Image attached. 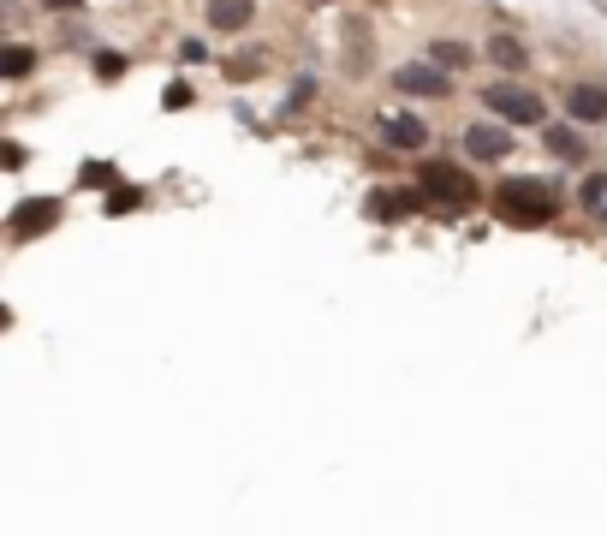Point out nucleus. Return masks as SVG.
I'll return each mask as SVG.
<instances>
[{"label": "nucleus", "mask_w": 607, "mask_h": 536, "mask_svg": "<svg viewBox=\"0 0 607 536\" xmlns=\"http://www.w3.org/2000/svg\"><path fill=\"white\" fill-rule=\"evenodd\" d=\"M482 101H489V114H500L507 126H542L548 119V101L536 96L530 84H489Z\"/></svg>", "instance_id": "3"}, {"label": "nucleus", "mask_w": 607, "mask_h": 536, "mask_svg": "<svg viewBox=\"0 0 607 536\" xmlns=\"http://www.w3.org/2000/svg\"><path fill=\"white\" fill-rule=\"evenodd\" d=\"M566 114H571V126H607V84L596 78L566 84Z\"/></svg>", "instance_id": "6"}, {"label": "nucleus", "mask_w": 607, "mask_h": 536, "mask_svg": "<svg viewBox=\"0 0 607 536\" xmlns=\"http://www.w3.org/2000/svg\"><path fill=\"white\" fill-rule=\"evenodd\" d=\"M393 90L399 96H429V101H441V96H453V72H447L441 60H405V66H393Z\"/></svg>", "instance_id": "4"}, {"label": "nucleus", "mask_w": 607, "mask_h": 536, "mask_svg": "<svg viewBox=\"0 0 607 536\" xmlns=\"http://www.w3.org/2000/svg\"><path fill=\"white\" fill-rule=\"evenodd\" d=\"M381 144L399 155H418V149H429V126L418 114H381Z\"/></svg>", "instance_id": "7"}, {"label": "nucleus", "mask_w": 607, "mask_h": 536, "mask_svg": "<svg viewBox=\"0 0 607 536\" xmlns=\"http://www.w3.org/2000/svg\"><path fill=\"white\" fill-rule=\"evenodd\" d=\"M137 203H144V192H137V185H119V192L108 197V215H126V209H137Z\"/></svg>", "instance_id": "15"}, {"label": "nucleus", "mask_w": 607, "mask_h": 536, "mask_svg": "<svg viewBox=\"0 0 607 536\" xmlns=\"http://www.w3.org/2000/svg\"><path fill=\"white\" fill-rule=\"evenodd\" d=\"M495 209H500L507 227H548V221L566 209V197L554 192L548 179H500L495 185Z\"/></svg>", "instance_id": "1"}, {"label": "nucleus", "mask_w": 607, "mask_h": 536, "mask_svg": "<svg viewBox=\"0 0 607 536\" xmlns=\"http://www.w3.org/2000/svg\"><path fill=\"white\" fill-rule=\"evenodd\" d=\"M418 192L429 203H447V209H471V203H477V179L459 162H423L418 167Z\"/></svg>", "instance_id": "2"}, {"label": "nucleus", "mask_w": 607, "mask_h": 536, "mask_svg": "<svg viewBox=\"0 0 607 536\" xmlns=\"http://www.w3.org/2000/svg\"><path fill=\"white\" fill-rule=\"evenodd\" d=\"M108 179H114L108 162H90V167H84V185H108Z\"/></svg>", "instance_id": "18"}, {"label": "nucleus", "mask_w": 607, "mask_h": 536, "mask_svg": "<svg viewBox=\"0 0 607 536\" xmlns=\"http://www.w3.org/2000/svg\"><path fill=\"white\" fill-rule=\"evenodd\" d=\"M203 19H209V30H221V37H238V30H251V19H256V0H209Z\"/></svg>", "instance_id": "9"}, {"label": "nucleus", "mask_w": 607, "mask_h": 536, "mask_svg": "<svg viewBox=\"0 0 607 536\" xmlns=\"http://www.w3.org/2000/svg\"><path fill=\"white\" fill-rule=\"evenodd\" d=\"M48 12H72V7H84V0H42Z\"/></svg>", "instance_id": "20"}, {"label": "nucleus", "mask_w": 607, "mask_h": 536, "mask_svg": "<svg viewBox=\"0 0 607 536\" xmlns=\"http://www.w3.org/2000/svg\"><path fill=\"white\" fill-rule=\"evenodd\" d=\"M96 72H101V78H119V72H126V60H119V55H101Z\"/></svg>", "instance_id": "19"}, {"label": "nucleus", "mask_w": 607, "mask_h": 536, "mask_svg": "<svg viewBox=\"0 0 607 536\" xmlns=\"http://www.w3.org/2000/svg\"><path fill=\"white\" fill-rule=\"evenodd\" d=\"M30 72H37V48L12 42L7 55H0V78H12V84H19V78H30Z\"/></svg>", "instance_id": "14"}, {"label": "nucleus", "mask_w": 607, "mask_h": 536, "mask_svg": "<svg viewBox=\"0 0 607 536\" xmlns=\"http://www.w3.org/2000/svg\"><path fill=\"white\" fill-rule=\"evenodd\" d=\"M429 60H441L447 72H464V66H471L477 55H471V48H464L459 37H435V42H429Z\"/></svg>", "instance_id": "13"}, {"label": "nucleus", "mask_w": 607, "mask_h": 536, "mask_svg": "<svg viewBox=\"0 0 607 536\" xmlns=\"http://www.w3.org/2000/svg\"><path fill=\"white\" fill-rule=\"evenodd\" d=\"M464 155H471V162H507V155H512V131L495 126V119L464 126Z\"/></svg>", "instance_id": "8"}, {"label": "nucleus", "mask_w": 607, "mask_h": 536, "mask_svg": "<svg viewBox=\"0 0 607 536\" xmlns=\"http://www.w3.org/2000/svg\"><path fill=\"white\" fill-rule=\"evenodd\" d=\"M7 227H12V238H19V245H25V238L55 233V227H60V203H55V197H25L19 209L7 215Z\"/></svg>", "instance_id": "5"}, {"label": "nucleus", "mask_w": 607, "mask_h": 536, "mask_svg": "<svg viewBox=\"0 0 607 536\" xmlns=\"http://www.w3.org/2000/svg\"><path fill=\"white\" fill-rule=\"evenodd\" d=\"M542 144L560 155V162H584V155H589V137L571 131V126H542Z\"/></svg>", "instance_id": "11"}, {"label": "nucleus", "mask_w": 607, "mask_h": 536, "mask_svg": "<svg viewBox=\"0 0 607 536\" xmlns=\"http://www.w3.org/2000/svg\"><path fill=\"white\" fill-rule=\"evenodd\" d=\"M489 60L500 66V72H525V60H530V48L518 42V37H507V30H495L489 37Z\"/></svg>", "instance_id": "12"}, {"label": "nucleus", "mask_w": 607, "mask_h": 536, "mask_svg": "<svg viewBox=\"0 0 607 536\" xmlns=\"http://www.w3.org/2000/svg\"><path fill=\"white\" fill-rule=\"evenodd\" d=\"M584 203H589V209H607V173H596V179H584Z\"/></svg>", "instance_id": "16"}, {"label": "nucleus", "mask_w": 607, "mask_h": 536, "mask_svg": "<svg viewBox=\"0 0 607 536\" xmlns=\"http://www.w3.org/2000/svg\"><path fill=\"white\" fill-rule=\"evenodd\" d=\"M185 101H190V84H173V90L161 96V108H167V114H179V108H185Z\"/></svg>", "instance_id": "17"}, {"label": "nucleus", "mask_w": 607, "mask_h": 536, "mask_svg": "<svg viewBox=\"0 0 607 536\" xmlns=\"http://www.w3.org/2000/svg\"><path fill=\"white\" fill-rule=\"evenodd\" d=\"M423 192H370V203H363V209H370L375 221H405V215H418L423 209Z\"/></svg>", "instance_id": "10"}]
</instances>
